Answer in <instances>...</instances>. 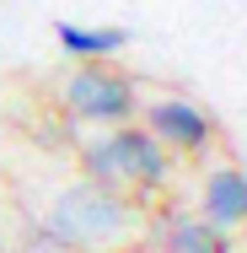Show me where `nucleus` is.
Returning <instances> with one entry per match:
<instances>
[{
  "label": "nucleus",
  "instance_id": "nucleus-7",
  "mask_svg": "<svg viewBox=\"0 0 247 253\" xmlns=\"http://www.w3.org/2000/svg\"><path fill=\"white\" fill-rule=\"evenodd\" d=\"M54 38L75 65H107L113 54L129 49L124 27H86V22H54Z\"/></svg>",
  "mask_w": 247,
  "mask_h": 253
},
{
  "label": "nucleus",
  "instance_id": "nucleus-5",
  "mask_svg": "<svg viewBox=\"0 0 247 253\" xmlns=\"http://www.w3.org/2000/svg\"><path fill=\"white\" fill-rule=\"evenodd\" d=\"M150 243L161 253H237L231 232L210 226L199 210H183V205H167L150 215Z\"/></svg>",
  "mask_w": 247,
  "mask_h": 253
},
{
  "label": "nucleus",
  "instance_id": "nucleus-4",
  "mask_svg": "<svg viewBox=\"0 0 247 253\" xmlns=\"http://www.w3.org/2000/svg\"><path fill=\"white\" fill-rule=\"evenodd\" d=\"M145 129L172 156H204L215 146V119L188 97H150L145 102Z\"/></svg>",
  "mask_w": 247,
  "mask_h": 253
},
{
  "label": "nucleus",
  "instance_id": "nucleus-1",
  "mask_svg": "<svg viewBox=\"0 0 247 253\" xmlns=\"http://www.w3.org/2000/svg\"><path fill=\"white\" fill-rule=\"evenodd\" d=\"M150 237V210L129 194H113L86 172L59 183L43 205V243L59 253H124Z\"/></svg>",
  "mask_w": 247,
  "mask_h": 253
},
{
  "label": "nucleus",
  "instance_id": "nucleus-2",
  "mask_svg": "<svg viewBox=\"0 0 247 253\" xmlns=\"http://www.w3.org/2000/svg\"><path fill=\"white\" fill-rule=\"evenodd\" d=\"M75 156H81V172L113 189V194H129V200H150L172 183V151L150 135L145 124H113V129H97L86 140H75Z\"/></svg>",
  "mask_w": 247,
  "mask_h": 253
},
{
  "label": "nucleus",
  "instance_id": "nucleus-6",
  "mask_svg": "<svg viewBox=\"0 0 247 253\" xmlns=\"http://www.w3.org/2000/svg\"><path fill=\"white\" fill-rule=\"evenodd\" d=\"M199 215L210 226H220V232H231V226L247 221V172L242 167L226 162V167L204 172V183H199Z\"/></svg>",
  "mask_w": 247,
  "mask_h": 253
},
{
  "label": "nucleus",
  "instance_id": "nucleus-3",
  "mask_svg": "<svg viewBox=\"0 0 247 253\" xmlns=\"http://www.w3.org/2000/svg\"><path fill=\"white\" fill-rule=\"evenodd\" d=\"M59 108L81 124L113 129V124H129L140 113V86H135V76H124L113 65H75L59 81Z\"/></svg>",
  "mask_w": 247,
  "mask_h": 253
},
{
  "label": "nucleus",
  "instance_id": "nucleus-8",
  "mask_svg": "<svg viewBox=\"0 0 247 253\" xmlns=\"http://www.w3.org/2000/svg\"><path fill=\"white\" fill-rule=\"evenodd\" d=\"M242 232H247V221H242Z\"/></svg>",
  "mask_w": 247,
  "mask_h": 253
}]
</instances>
